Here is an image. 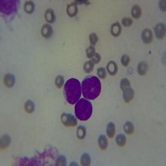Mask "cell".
<instances>
[{
	"label": "cell",
	"instance_id": "obj_1",
	"mask_svg": "<svg viewBox=\"0 0 166 166\" xmlns=\"http://www.w3.org/2000/svg\"><path fill=\"white\" fill-rule=\"evenodd\" d=\"M82 91L86 99L95 100L99 97L102 91L100 80L94 76L87 77L82 82Z\"/></svg>",
	"mask_w": 166,
	"mask_h": 166
},
{
	"label": "cell",
	"instance_id": "obj_2",
	"mask_svg": "<svg viewBox=\"0 0 166 166\" xmlns=\"http://www.w3.org/2000/svg\"><path fill=\"white\" fill-rule=\"evenodd\" d=\"M64 95L67 102L71 105L76 104L82 95V86L77 79L71 78L64 87Z\"/></svg>",
	"mask_w": 166,
	"mask_h": 166
},
{
	"label": "cell",
	"instance_id": "obj_3",
	"mask_svg": "<svg viewBox=\"0 0 166 166\" xmlns=\"http://www.w3.org/2000/svg\"><path fill=\"white\" fill-rule=\"evenodd\" d=\"M75 114L80 121H87L92 115V105L87 99H80L75 106Z\"/></svg>",
	"mask_w": 166,
	"mask_h": 166
},
{
	"label": "cell",
	"instance_id": "obj_4",
	"mask_svg": "<svg viewBox=\"0 0 166 166\" xmlns=\"http://www.w3.org/2000/svg\"><path fill=\"white\" fill-rule=\"evenodd\" d=\"M0 9L2 13L10 15L17 11V1H1Z\"/></svg>",
	"mask_w": 166,
	"mask_h": 166
},
{
	"label": "cell",
	"instance_id": "obj_5",
	"mask_svg": "<svg viewBox=\"0 0 166 166\" xmlns=\"http://www.w3.org/2000/svg\"><path fill=\"white\" fill-rule=\"evenodd\" d=\"M61 121L66 127H75L77 125L76 117L67 113H62L61 116Z\"/></svg>",
	"mask_w": 166,
	"mask_h": 166
},
{
	"label": "cell",
	"instance_id": "obj_6",
	"mask_svg": "<svg viewBox=\"0 0 166 166\" xmlns=\"http://www.w3.org/2000/svg\"><path fill=\"white\" fill-rule=\"evenodd\" d=\"M154 32L157 38L162 39L165 36V24L163 22H159L154 27Z\"/></svg>",
	"mask_w": 166,
	"mask_h": 166
},
{
	"label": "cell",
	"instance_id": "obj_7",
	"mask_svg": "<svg viewBox=\"0 0 166 166\" xmlns=\"http://www.w3.org/2000/svg\"><path fill=\"white\" fill-rule=\"evenodd\" d=\"M122 92H123V99H124L125 102L126 103H129L133 100L135 96V92L134 90L132 89L131 87H127L126 89L122 90Z\"/></svg>",
	"mask_w": 166,
	"mask_h": 166
},
{
	"label": "cell",
	"instance_id": "obj_8",
	"mask_svg": "<svg viewBox=\"0 0 166 166\" xmlns=\"http://www.w3.org/2000/svg\"><path fill=\"white\" fill-rule=\"evenodd\" d=\"M141 38L142 41L146 44H149V43L152 42L153 33H152L151 30L149 29V28H145V30H143V32L141 33Z\"/></svg>",
	"mask_w": 166,
	"mask_h": 166
},
{
	"label": "cell",
	"instance_id": "obj_9",
	"mask_svg": "<svg viewBox=\"0 0 166 166\" xmlns=\"http://www.w3.org/2000/svg\"><path fill=\"white\" fill-rule=\"evenodd\" d=\"M122 32V28H121V23L118 22H114L113 24L111 25V33L113 37H119L120 35L121 34Z\"/></svg>",
	"mask_w": 166,
	"mask_h": 166
},
{
	"label": "cell",
	"instance_id": "obj_10",
	"mask_svg": "<svg viewBox=\"0 0 166 166\" xmlns=\"http://www.w3.org/2000/svg\"><path fill=\"white\" fill-rule=\"evenodd\" d=\"M3 83L7 88H11L15 84V77L12 74L7 73L3 77Z\"/></svg>",
	"mask_w": 166,
	"mask_h": 166
},
{
	"label": "cell",
	"instance_id": "obj_11",
	"mask_svg": "<svg viewBox=\"0 0 166 166\" xmlns=\"http://www.w3.org/2000/svg\"><path fill=\"white\" fill-rule=\"evenodd\" d=\"M107 70L110 76H115V75H116L117 72H118V66L114 61H110L107 63Z\"/></svg>",
	"mask_w": 166,
	"mask_h": 166
},
{
	"label": "cell",
	"instance_id": "obj_12",
	"mask_svg": "<svg viewBox=\"0 0 166 166\" xmlns=\"http://www.w3.org/2000/svg\"><path fill=\"white\" fill-rule=\"evenodd\" d=\"M78 12V7H77V4L75 2L70 3L67 5V13L69 17H75Z\"/></svg>",
	"mask_w": 166,
	"mask_h": 166
},
{
	"label": "cell",
	"instance_id": "obj_13",
	"mask_svg": "<svg viewBox=\"0 0 166 166\" xmlns=\"http://www.w3.org/2000/svg\"><path fill=\"white\" fill-rule=\"evenodd\" d=\"M42 37L45 38H50L52 35V27L50 24H44L42 26V30H41Z\"/></svg>",
	"mask_w": 166,
	"mask_h": 166
},
{
	"label": "cell",
	"instance_id": "obj_14",
	"mask_svg": "<svg viewBox=\"0 0 166 166\" xmlns=\"http://www.w3.org/2000/svg\"><path fill=\"white\" fill-rule=\"evenodd\" d=\"M44 18L48 23H53L56 21V15L54 11L51 8L47 9L44 13Z\"/></svg>",
	"mask_w": 166,
	"mask_h": 166
},
{
	"label": "cell",
	"instance_id": "obj_15",
	"mask_svg": "<svg viewBox=\"0 0 166 166\" xmlns=\"http://www.w3.org/2000/svg\"><path fill=\"white\" fill-rule=\"evenodd\" d=\"M148 71V64L145 62H140L137 67V72L140 76H145Z\"/></svg>",
	"mask_w": 166,
	"mask_h": 166
},
{
	"label": "cell",
	"instance_id": "obj_16",
	"mask_svg": "<svg viewBox=\"0 0 166 166\" xmlns=\"http://www.w3.org/2000/svg\"><path fill=\"white\" fill-rule=\"evenodd\" d=\"M98 145L101 149L102 150H106L108 147V140H107V137L105 136L104 135H101L98 138Z\"/></svg>",
	"mask_w": 166,
	"mask_h": 166
},
{
	"label": "cell",
	"instance_id": "obj_17",
	"mask_svg": "<svg viewBox=\"0 0 166 166\" xmlns=\"http://www.w3.org/2000/svg\"><path fill=\"white\" fill-rule=\"evenodd\" d=\"M116 134V126L113 122H110L107 125V135L110 139H112L115 136Z\"/></svg>",
	"mask_w": 166,
	"mask_h": 166
},
{
	"label": "cell",
	"instance_id": "obj_18",
	"mask_svg": "<svg viewBox=\"0 0 166 166\" xmlns=\"http://www.w3.org/2000/svg\"><path fill=\"white\" fill-rule=\"evenodd\" d=\"M10 143H11V138L9 135H3L1 138V149H7V147L9 146Z\"/></svg>",
	"mask_w": 166,
	"mask_h": 166
},
{
	"label": "cell",
	"instance_id": "obj_19",
	"mask_svg": "<svg viewBox=\"0 0 166 166\" xmlns=\"http://www.w3.org/2000/svg\"><path fill=\"white\" fill-rule=\"evenodd\" d=\"M142 14V10L141 7H140L139 5H134L131 8V15L132 17L135 18V19H138L140 17H141Z\"/></svg>",
	"mask_w": 166,
	"mask_h": 166
},
{
	"label": "cell",
	"instance_id": "obj_20",
	"mask_svg": "<svg viewBox=\"0 0 166 166\" xmlns=\"http://www.w3.org/2000/svg\"><path fill=\"white\" fill-rule=\"evenodd\" d=\"M24 110L27 114H32L35 111V105L32 101H27L24 104Z\"/></svg>",
	"mask_w": 166,
	"mask_h": 166
},
{
	"label": "cell",
	"instance_id": "obj_21",
	"mask_svg": "<svg viewBox=\"0 0 166 166\" xmlns=\"http://www.w3.org/2000/svg\"><path fill=\"white\" fill-rule=\"evenodd\" d=\"M35 5L32 1H27L24 3V11L27 14H31L34 12Z\"/></svg>",
	"mask_w": 166,
	"mask_h": 166
},
{
	"label": "cell",
	"instance_id": "obj_22",
	"mask_svg": "<svg viewBox=\"0 0 166 166\" xmlns=\"http://www.w3.org/2000/svg\"><path fill=\"white\" fill-rule=\"evenodd\" d=\"M124 130L126 132V134L128 135H130L134 133L135 131V127L130 121H126L124 125Z\"/></svg>",
	"mask_w": 166,
	"mask_h": 166
},
{
	"label": "cell",
	"instance_id": "obj_23",
	"mask_svg": "<svg viewBox=\"0 0 166 166\" xmlns=\"http://www.w3.org/2000/svg\"><path fill=\"white\" fill-rule=\"evenodd\" d=\"M86 135H87L86 127L83 126H79L77 127V135L78 137V139L81 140H84L85 137H86Z\"/></svg>",
	"mask_w": 166,
	"mask_h": 166
},
{
	"label": "cell",
	"instance_id": "obj_24",
	"mask_svg": "<svg viewBox=\"0 0 166 166\" xmlns=\"http://www.w3.org/2000/svg\"><path fill=\"white\" fill-rule=\"evenodd\" d=\"M116 142L118 146L120 147H124L126 144V138L125 136L124 135L122 134H119L116 138Z\"/></svg>",
	"mask_w": 166,
	"mask_h": 166
},
{
	"label": "cell",
	"instance_id": "obj_25",
	"mask_svg": "<svg viewBox=\"0 0 166 166\" xmlns=\"http://www.w3.org/2000/svg\"><path fill=\"white\" fill-rule=\"evenodd\" d=\"M94 63L92 62V60H89V61H87V62H85L84 67H83V69H84L85 72H87V73H90V72H92L94 69Z\"/></svg>",
	"mask_w": 166,
	"mask_h": 166
},
{
	"label": "cell",
	"instance_id": "obj_26",
	"mask_svg": "<svg viewBox=\"0 0 166 166\" xmlns=\"http://www.w3.org/2000/svg\"><path fill=\"white\" fill-rule=\"evenodd\" d=\"M81 164L82 166H88L91 164V157L88 154H83L81 158Z\"/></svg>",
	"mask_w": 166,
	"mask_h": 166
},
{
	"label": "cell",
	"instance_id": "obj_27",
	"mask_svg": "<svg viewBox=\"0 0 166 166\" xmlns=\"http://www.w3.org/2000/svg\"><path fill=\"white\" fill-rule=\"evenodd\" d=\"M96 49L93 46H90L87 48L86 50V54H87V57L89 58V59H92V57H94L95 54H96Z\"/></svg>",
	"mask_w": 166,
	"mask_h": 166
},
{
	"label": "cell",
	"instance_id": "obj_28",
	"mask_svg": "<svg viewBox=\"0 0 166 166\" xmlns=\"http://www.w3.org/2000/svg\"><path fill=\"white\" fill-rule=\"evenodd\" d=\"M63 83H64V77L59 75V76H57L56 77V79H55V85H56V87L60 89V88H62V87L63 86Z\"/></svg>",
	"mask_w": 166,
	"mask_h": 166
},
{
	"label": "cell",
	"instance_id": "obj_29",
	"mask_svg": "<svg viewBox=\"0 0 166 166\" xmlns=\"http://www.w3.org/2000/svg\"><path fill=\"white\" fill-rule=\"evenodd\" d=\"M56 165H58V166L67 165V159H66V157L63 156V155H60V156L57 159V163H56Z\"/></svg>",
	"mask_w": 166,
	"mask_h": 166
},
{
	"label": "cell",
	"instance_id": "obj_30",
	"mask_svg": "<svg viewBox=\"0 0 166 166\" xmlns=\"http://www.w3.org/2000/svg\"><path fill=\"white\" fill-rule=\"evenodd\" d=\"M120 87H121V89L124 90L127 87H130V82L127 78H123V79L121 80V84H120Z\"/></svg>",
	"mask_w": 166,
	"mask_h": 166
},
{
	"label": "cell",
	"instance_id": "obj_31",
	"mask_svg": "<svg viewBox=\"0 0 166 166\" xmlns=\"http://www.w3.org/2000/svg\"><path fill=\"white\" fill-rule=\"evenodd\" d=\"M97 76L101 78V79H105L107 77V72L105 70L104 67H99L97 69Z\"/></svg>",
	"mask_w": 166,
	"mask_h": 166
},
{
	"label": "cell",
	"instance_id": "obj_32",
	"mask_svg": "<svg viewBox=\"0 0 166 166\" xmlns=\"http://www.w3.org/2000/svg\"><path fill=\"white\" fill-rule=\"evenodd\" d=\"M89 40L91 44H92V46H94V45L97 44V42H98V37H97V35L96 34L95 32H92V33L90 34Z\"/></svg>",
	"mask_w": 166,
	"mask_h": 166
},
{
	"label": "cell",
	"instance_id": "obj_33",
	"mask_svg": "<svg viewBox=\"0 0 166 166\" xmlns=\"http://www.w3.org/2000/svg\"><path fill=\"white\" fill-rule=\"evenodd\" d=\"M130 61V57L126 54L123 55V56L121 57V64L123 65L124 67H127V66L129 65Z\"/></svg>",
	"mask_w": 166,
	"mask_h": 166
},
{
	"label": "cell",
	"instance_id": "obj_34",
	"mask_svg": "<svg viewBox=\"0 0 166 166\" xmlns=\"http://www.w3.org/2000/svg\"><path fill=\"white\" fill-rule=\"evenodd\" d=\"M121 23L124 27H130V26L133 24V21H132L131 18H130V17H124V18L122 19Z\"/></svg>",
	"mask_w": 166,
	"mask_h": 166
},
{
	"label": "cell",
	"instance_id": "obj_35",
	"mask_svg": "<svg viewBox=\"0 0 166 166\" xmlns=\"http://www.w3.org/2000/svg\"><path fill=\"white\" fill-rule=\"evenodd\" d=\"M101 59H102V57H101V55L99 54V53H96L95 54V56L92 58V62L94 63V64H98L100 62H101Z\"/></svg>",
	"mask_w": 166,
	"mask_h": 166
},
{
	"label": "cell",
	"instance_id": "obj_36",
	"mask_svg": "<svg viewBox=\"0 0 166 166\" xmlns=\"http://www.w3.org/2000/svg\"><path fill=\"white\" fill-rule=\"evenodd\" d=\"M159 7L162 11H165V1H159Z\"/></svg>",
	"mask_w": 166,
	"mask_h": 166
},
{
	"label": "cell",
	"instance_id": "obj_37",
	"mask_svg": "<svg viewBox=\"0 0 166 166\" xmlns=\"http://www.w3.org/2000/svg\"><path fill=\"white\" fill-rule=\"evenodd\" d=\"M75 3H81V4H82V3H85V4H90V2H88V1H76L75 2Z\"/></svg>",
	"mask_w": 166,
	"mask_h": 166
}]
</instances>
